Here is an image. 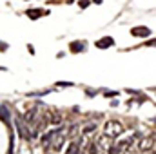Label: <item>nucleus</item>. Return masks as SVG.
Returning a JSON list of instances; mask_svg holds the SVG:
<instances>
[{
	"label": "nucleus",
	"instance_id": "1",
	"mask_svg": "<svg viewBox=\"0 0 156 154\" xmlns=\"http://www.w3.org/2000/svg\"><path fill=\"white\" fill-rule=\"evenodd\" d=\"M122 132H124V125H122L118 120H109V122H105V125H104V136L118 138Z\"/></svg>",
	"mask_w": 156,
	"mask_h": 154
},
{
	"label": "nucleus",
	"instance_id": "2",
	"mask_svg": "<svg viewBox=\"0 0 156 154\" xmlns=\"http://www.w3.org/2000/svg\"><path fill=\"white\" fill-rule=\"evenodd\" d=\"M111 140H113V138H109V136H100V138H98V142H96L98 149H100V151L109 152V151H111V147L114 145V143L111 142Z\"/></svg>",
	"mask_w": 156,
	"mask_h": 154
},
{
	"label": "nucleus",
	"instance_id": "3",
	"mask_svg": "<svg viewBox=\"0 0 156 154\" xmlns=\"http://www.w3.org/2000/svg\"><path fill=\"white\" fill-rule=\"evenodd\" d=\"M153 147H154V138H142L138 142V151L140 152H147V151H151Z\"/></svg>",
	"mask_w": 156,
	"mask_h": 154
},
{
	"label": "nucleus",
	"instance_id": "4",
	"mask_svg": "<svg viewBox=\"0 0 156 154\" xmlns=\"http://www.w3.org/2000/svg\"><path fill=\"white\" fill-rule=\"evenodd\" d=\"M94 131H96V123H94V122H91V123H87L85 127H82V134H84V136L93 134Z\"/></svg>",
	"mask_w": 156,
	"mask_h": 154
},
{
	"label": "nucleus",
	"instance_id": "5",
	"mask_svg": "<svg viewBox=\"0 0 156 154\" xmlns=\"http://www.w3.org/2000/svg\"><path fill=\"white\" fill-rule=\"evenodd\" d=\"M47 116H49V122H51V123H60V122H62V114H58L56 111L47 112Z\"/></svg>",
	"mask_w": 156,
	"mask_h": 154
},
{
	"label": "nucleus",
	"instance_id": "6",
	"mask_svg": "<svg viewBox=\"0 0 156 154\" xmlns=\"http://www.w3.org/2000/svg\"><path fill=\"white\" fill-rule=\"evenodd\" d=\"M78 147H80V145H78L76 142H73V143L69 145V151H67V154H78Z\"/></svg>",
	"mask_w": 156,
	"mask_h": 154
},
{
	"label": "nucleus",
	"instance_id": "7",
	"mask_svg": "<svg viewBox=\"0 0 156 154\" xmlns=\"http://www.w3.org/2000/svg\"><path fill=\"white\" fill-rule=\"evenodd\" d=\"M133 35H149V29H133Z\"/></svg>",
	"mask_w": 156,
	"mask_h": 154
},
{
	"label": "nucleus",
	"instance_id": "8",
	"mask_svg": "<svg viewBox=\"0 0 156 154\" xmlns=\"http://www.w3.org/2000/svg\"><path fill=\"white\" fill-rule=\"evenodd\" d=\"M149 154H154V152H149Z\"/></svg>",
	"mask_w": 156,
	"mask_h": 154
},
{
	"label": "nucleus",
	"instance_id": "9",
	"mask_svg": "<svg viewBox=\"0 0 156 154\" xmlns=\"http://www.w3.org/2000/svg\"><path fill=\"white\" fill-rule=\"evenodd\" d=\"M154 122H156V120H154Z\"/></svg>",
	"mask_w": 156,
	"mask_h": 154
}]
</instances>
